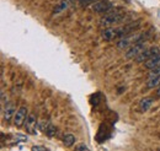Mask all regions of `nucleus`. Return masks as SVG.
Masks as SVG:
<instances>
[{
    "instance_id": "16",
    "label": "nucleus",
    "mask_w": 160,
    "mask_h": 151,
    "mask_svg": "<svg viewBox=\"0 0 160 151\" xmlns=\"http://www.w3.org/2000/svg\"><path fill=\"white\" fill-rule=\"evenodd\" d=\"M75 151H90L89 146L85 145V144H79L77 148H75Z\"/></svg>"
},
{
    "instance_id": "4",
    "label": "nucleus",
    "mask_w": 160,
    "mask_h": 151,
    "mask_svg": "<svg viewBox=\"0 0 160 151\" xmlns=\"http://www.w3.org/2000/svg\"><path fill=\"white\" fill-rule=\"evenodd\" d=\"M160 53V49L158 47H150V48H145L144 51H142L137 57L134 58L137 63H145L148 59H150L152 57L157 56Z\"/></svg>"
},
{
    "instance_id": "11",
    "label": "nucleus",
    "mask_w": 160,
    "mask_h": 151,
    "mask_svg": "<svg viewBox=\"0 0 160 151\" xmlns=\"http://www.w3.org/2000/svg\"><path fill=\"white\" fill-rule=\"evenodd\" d=\"M152 105H153V98H152V97H144V98H142L139 102L140 112H147V111H149V108L152 107Z\"/></svg>"
},
{
    "instance_id": "2",
    "label": "nucleus",
    "mask_w": 160,
    "mask_h": 151,
    "mask_svg": "<svg viewBox=\"0 0 160 151\" xmlns=\"http://www.w3.org/2000/svg\"><path fill=\"white\" fill-rule=\"evenodd\" d=\"M140 37H142L140 35H128V36H124V37L120 38L118 42H117V48L118 49H127L131 46H133L134 43L142 42L139 39Z\"/></svg>"
},
{
    "instance_id": "3",
    "label": "nucleus",
    "mask_w": 160,
    "mask_h": 151,
    "mask_svg": "<svg viewBox=\"0 0 160 151\" xmlns=\"http://www.w3.org/2000/svg\"><path fill=\"white\" fill-rule=\"evenodd\" d=\"M112 7H113V4L108 0H100V1H96L92 4L91 9L92 11L98 12V14H108L112 11Z\"/></svg>"
},
{
    "instance_id": "15",
    "label": "nucleus",
    "mask_w": 160,
    "mask_h": 151,
    "mask_svg": "<svg viewBox=\"0 0 160 151\" xmlns=\"http://www.w3.org/2000/svg\"><path fill=\"white\" fill-rule=\"evenodd\" d=\"M44 133H46V135L47 136H49V138H53V136H56V134H57V128L53 125V124H48V127L46 128V130H44Z\"/></svg>"
},
{
    "instance_id": "10",
    "label": "nucleus",
    "mask_w": 160,
    "mask_h": 151,
    "mask_svg": "<svg viewBox=\"0 0 160 151\" xmlns=\"http://www.w3.org/2000/svg\"><path fill=\"white\" fill-rule=\"evenodd\" d=\"M144 66L149 70H153V69H157V68H160V53L152 57L150 59H148L145 63H144Z\"/></svg>"
},
{
    "instance_id": "6",
    "label": "nucleus",
    "mask_w": 160,
    "mask_h": 151,
    "mask_svg": "<svg viewBox=\"0 0 160 151\" xmlns=\"http://www.w3.org/2000/svg\"><path fill=\"white\" fill-rule=\"evenodd\" d=\"M101 37L103 38L105 41L110 42V41H113V39H117L121 38L120 33V28H113V27H105L101 32Z\"/></svg>"
},
{
    "instance_id": "7",
    "label": "nucleus",
    "mask_w": 160,
    "mask_h": 151,
    "mask_svg": "<svg viewBox=\"0 0 160 151\" xmlns=\"http://www.w3.org/2000/svg\"><path fill=\"white\" fill-rule=\"evenodd\" d=\"M144 49H145V44H144L143 42H137V43H134L133 46H131V47L127 49V52H126V58H127V59H133V58L137 57L140 52L144 51Z\"/></svg>"
},
{
    "instance_id": "5",
    "label": "nucleus",
    "mask_w": 160,
    "mask_h": 151,
    "mask_svg": "<svg viewBox=\"0 0 160 151\" xmlns=\"http://www.w3.org/2000/svg\"><path fill=\"white\" fill-rule=\"evenodd\" d=\"M25 129L28 134L35 135L37 133V128H38V123H37V117L33 113L28 114V117L25 120Z\"/></svg>"
},
{
    "instance_id": "17",
    "label": "nucleus",
    "mask_w": 160,
    "mask_h": 151,
    "mask_svg": "<svg viewBox=\"0 0 160 151\" xmlns=\"http://www.w3.org/2000/svg\"><path fill=\"white\" fill-rule=\"evenodd\" d=\"M157 96H158V97H160V86H159V89L157 90Z\"/></svg>"
},
{
    "instance_id": "8",
    "label": "nucleus",
    "mask_w": 160,
    "mask_h": 151,
    "mask_svg": "<svg viewBox=\"0 0 160 151\" xmlns=\"http://www.w3.org/2000/svg\"><path fill=\"white\" fill-rule=\"evenodd\" d=\"M28 117V113H27V108L26 107H20L19 111L15 113V117H14V124L20 128L25 124V120L26 118Z\"/></svg>"
},
{
    "instance_id": "12",
    "label": "nucleus",
    "mask_w": 160,
    "mask_h": 151,
    "mask_svg": "<svg viewBox=\"0 0 160 151\" xmlns=\"http://www.w3.org/2000/svg\"><path fill=\"white\" fill-rule=\"evenodd\" d=\"M160 86V75L149 76L147 80V87L148 89H155Z\"/></svg>"
},
{
    "instance_id": "13",
    "label": "nucleus",
    "mask_w": 160,
    "mask_h": 151,
    "mask_svg": "<svg viewBox=\"0 0 160 151\" xmlns=\"http://www.w3.org/2000/svg\"><path fill=\"white\" fill-rule=\"evenodd\" d=\"M63 144L65 145V148H70L75 144V136L73 134H65L63 136Z\"/></svg>"
},
{
    "instance_id": "14",
    "label": "nucleus",
    "mask_w": 160,
    "mask_h": 151,
    "mask_svg": "<svg viewBox=\"0 0 160 151\" xmlns=\"http://www.w3.org/2000/svg\"><path fill=\"white\" fill-rule=\"evenodd\" d=\"M69 4H70V0H62L59 4L54 7V14H58V12H60V11L65 10V9L69 6Z\"/></svg>"
},
{
    "instance_id": "9",
    "label": "nucleus",
    "mask_w": 160,
    "mask_h": 151,
    "mask_svg": "<svg viewBox=\"0 0 160 151\" xmlns=\"http://www.w3.org/2000/svg\"><path fill=\"white\" fill-rule=\"evenodd\" d=\"M15 117V103L9 102L2 106V118L5 122H10L11 118Z\"/></svg>"
},
{
    "instance_id": "18",
    "label": "nucleus",
    "mask_w": 160,
    "mask_h": 151,
    "mask_svg": "<svg viewBox=\"0 0 160 151\" xmlns=\"http://www.w3.org/2000/svg\"><path fill=\"white\" fill-rule=\"evenodd\" d=\"M80 1H90V0H80Z\"/></svg>"
},
{
    "instance_id": "1",
    "label": "nucleus",
    "mask_w": 160,
    "mask_h": 151,
    "mask_svg": "<svg viewBox=\"0 0 160 151\" xmlns=\"http://www.w3.org/2000/svg\"><path fill=\"white\" fill-rule=\"evenodd\" d=\"M126 17V14H123L121 10H116V11H111L108 14H105V16L100 20L99 25L101 27H110L115 23H118L123 19Z\"/></svg>"
}]
</instances>
